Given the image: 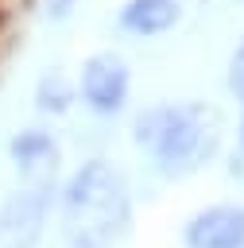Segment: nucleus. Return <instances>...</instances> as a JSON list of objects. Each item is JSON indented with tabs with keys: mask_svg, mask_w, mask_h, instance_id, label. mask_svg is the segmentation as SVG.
Listing matches in <instances>:
<instances>
[{
	"mask_svg": "<svg viewBox=\"0 0 244 248\" xmlns=\"http://www.w3.org/2000/svg\"><path fill=\"white\" fill-rule=\"evenodd\" d=\"M232 155L244 159V101H240V116H236V151Z\"/></svg>",
	"mask_w": 244,
	"mask_h": 248,
	"instance_id": "9b49d317",
	"label": "nucleus"
},
{
	"mask_svg": "<svg viewBox=\"0 0 244 248\" xmlns=\"http://www.w3.org/2000/svg\"><path fill=\"white\" fill-rule=\"evenodd\" d=\"M132 140L163 178L178 182L221 151V124L209 105H147L132 120Z\"/></svg>",
	"mask_w": 244,
	"mask_h": 248,
	"instance_id": "f03ea898",
	"label": "nucleus"
},
{
	"mask_svg": "<svg viewBox=\"0 0 244 248\" xmlns=\"http://www.w3.org/2000/svg\"><path fill=\"white\" fill-rule=\"evenodd\" d=\"M74 4H77V0H43V8H46V16H50L54 23H58V19H66V16L74 12Z\"/></svg>",
	"mask_w": 244,
	"mask_h": 248,
	"instance_id": "9d476101",
	"label": "nucleus"
},
{
	"mask_svg": "<svg viewBox=\"0 0 244 248\" xmlns=\"http://www.w3.org/2000/svg\"><path fill=\"white\" fill-rule=\"evenodd\" d=\"M66 248H93V244H66Z\"/></svg>",
	"mask_w": 244,
	"mask_h": 248,
	"instance_id": "f8f14e48",
	"label": "nucleus"
},
{
	"mask_svg": "<svg viewBox=\"0 0 244 248\" xmlns=\"http://www.w3.org/2000/svg\"><path fill=\"white\" fill-rule=\"evenodd\" d=\"M178 19H182L178 0H124V8L116 12V27L124 35H139V39L167 35Z\"/></svg>",
	"mask_w": 244,
	"mask_h": 248,
	"instance_id": "0eeeda50",
	"label": "nucleus"
},
{
	"mask_svg": "<svg viewBox=\"0 0 244 248\" xmlns=\"http://www.w3.org/2000/svg\"><path fill=\"white\" fill-rule=\"evenodd\" d=\"M8 159L19 174V182H58V167H62V147L58 140L31 124V128H19L12 140H8Z\"/></svg>",
	"mask_w": 244,
	"mask_h": 248,
	"instance_id": "423d86ee",
	"label": "nucleus"
},
{
	"mask_svg": "<svg viewBox=\"0 0 244 248\" xmlns=\"http://www.w3.org/2000/svg\"><path fill=\"white\" fill-rule=\"evenodd\" d=\"M54 217L62 221L66 244L120 248L136 225V202L124 170L105 155L77 163L66 182H58Z\"/></svg>",
	"mask_w": 244,
	"mask_h": 248,
	"instance_id": "f257e3e1",
	"label": "nucleus"
},
{
	"mask_svg": "<svg viewBox=\"0 0 244 248\" xmlns=\"http://www.w3.org/2000/svg\"><path fill=\"white\" fill-rule=\"evenodd\" d=\"M74 101H77V89H74V81L62 70H46L39 78V85H35V108L43 116H66Z\"/></svg>",
	"mask_w": 244,
	"mask_h": 248,
	"instance_id": "6e6552de",
	"label": "nucleus"
},
{
	"mask_svg": "<svg viewBox=\"0 0 244 248\" xmlns=\"http://www.w3.org/2000/svg\"><path fill=\"white\" fill-rule=\"evenodd\" d=\"M58 182H19L0 198V248H39L54 221Z\"/></svg>",
	"mask_w": 244,
	"mask_h": 248,
	"instance_id": "7ed1b4c3",
	"label": "nucleus"
},
{
	"mask_svg": "<svg viewBox=\"0 0 244 248\" xmlns=\"http://www.w3.org/2000/svg\"><path fill=\"white\" fill-rule=\"evenodd\" d=\"M229 93L236 97V101H244V35H240V43L232 46V58H229Z\"/></svg>",
	"mask_w": 244,
	"mask_h": 248,
	"instance_id": "1a4fd4ad",
	"label": "nucleus"
},
{
	"mask_svg": "<svg viewBox=\"0 0 244 248\" xmlns=\"http://www.w3.org/2000/svg\"><path fill=\"white\" fill-rule=\"evenodd\" d=\"M182 248H244V205L209 202L194 209L178 229Z\"/></svg>",
	"mask_w": 244,
	"mask_h": 248,
	"instance_id": "39448f33",
	"label": "nucleus"
},
{
	"mask_svg": "<svg viewBox=\"0 0 244 248\" xmlns=\"http://www.w3.org/2000/svg\"><path fill=\"white\" fill-rule=\"evenodd\" d=\"M77 89V101L97 112V116H116L124 112L128 105V93H132V70L120 54L112 50H101V54H89L81 62V74L74 81Z\"/></svg>",
	"mask_w": 244,
	"mask_h": 248,
	"instance_id": "20e7f679",
	"label": "nucleus"
}]
</instances>
